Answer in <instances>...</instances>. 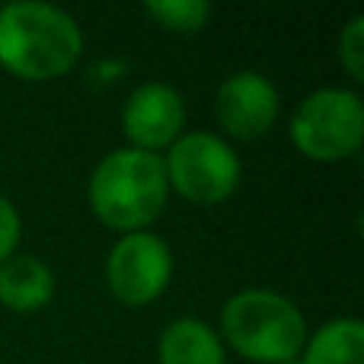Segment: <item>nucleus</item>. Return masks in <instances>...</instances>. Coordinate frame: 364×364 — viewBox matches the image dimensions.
Here are the masks:
<instances>
[{"label":"nucleus","mask_w":364,"mask_h":364,"mask_svg":"<svg viewBox=\"0 0 364 364\" xmlns=\"http://www.w3.org/2000/svg\"><path fill=\"white\" fill-rule=\"evenodd\" d=\"M307 320L291 297L269 288H246L220 307V342L252 364H288L301 358Z\"/></svg>","instance_id":"obj_3"},{"label":"nucleus","mask_w":364,"mask_h":364,"mask_svg":"<svg viewBox=\"0 0 364 364\" xmlns=\"http://www.w3.org/2000/svg\"><path fill=\"white\" fill-rule=\"evenodd\" d=\"M170 198L164 157L134 147H119L93 166L87 182V201L96 220L109 230L138 233L164 214Z\"/></svg>","instance_id":"obj_2"},{"label":"nucleus","mask_w":364,"mask_h":364,"mask_svg":"<svg viewBox=\"0 0 364 364\" xmlns=\"http://www.w3.org/2000/svg\"><path fill=\"white\" fill-rule=\"evenodd\" d=\"M214 115L227 138L259 141L275 128L282 115L278 87L259 70H233L214 93Z\"/></svg>","instance_id":"obj_7"},{"label":"nucleus","mask_w":364,"mask_h":364,"mask_svg":"<svg viewBox=\"0 0 364 364\" xmlns=\"http://www.w3.org/2000/svg\"><path fill=\"white\" fill-rule=\"evenodd\" d=\"M19 237H23V220H19V211L6 195H0V265L16 252Z\"/></svg>","instance_id":"obj_14"},{"label":"nucleus","mask_w":364,"mask_h":364,"mask_svg":"<svg viewBox=\"0 0 364 364\" xmlns=\"http://www.w3.org/2000/svg\"><path fill=\"white\" fill-rule=\"evenodd\" d=\"M173 278V252L164 237L151 230L122 233L119 243L109 250L106 284L112 297L125 307L154 304Z\"/></svg>","instance_id":"obj_6"},{"label":"nucleus","mask_w":364,"mask_h":364,"mask_svg":"<svg viewBox=\"0 0 364 364\" xmlns=\"http://www.w3.org/2000/svg\"><path fill=\"white\" fill-rule=\"evenodd\" d=\"M339 61L355 83L364 80V16L355 13L339 32Z\"/></svg>","instance_id":"obj_13"},{"label":"nucleus","mask_w":364,"mask_h":364,"mask_svg":"<svg viewBox=\"0 0 364 364\" xmlns=\"http://www.w3.org/2000/svg\"><path fill=\"white\" fill-rule=\"evenodd\" d=\"M160 364H227V348L218 329H211L198 316H179L166 323L157 339Z\"/></svg>","instance_id":"obj_10"},{"label":"nucleus","mask_w":364,"mask_h":364,"mask_svg":"<svg viewBox=\"0 0 364 364\" xmlns=\"http://www.w3.org/2000/svg\"><path fill=\"white\" fill-rule=\"evenodd\" d=\"M83 29L68 10L42 0L0 6V68L29 83H48L77 68Z\"/></svg>","instance_id":"obj_1"},{"label":"nucleus","mask_w":364,"mask_h":364,"mask_svg":"<svg viewBox=\"0 0 364 364\" xmlns=\"http://www.w3.org/2000/svg\"><path fill=\"white\" fill-rule=\"evenodd\" d=\"M122 132L128 147L160 154L186 132V100L173 83L147 80L132 90L122 109Z\"/></svg>","instance_id":"obj_8"},{"label":"nucleus","mask_w":364,"mask_h":364,"mask_svg":"<svg viewBox=\"0 0 364 364\" xmlns=\"http://www.w3.org/2000/svg\"><path fill=\"white\" fill-rule=\"evenodd\" d=\"M160 157L170 192L198 208L224 205L243 179V164L233 144L214 132H182Z\"/></svg>","instance_id":"obj_5"},{"label":"nucleus","mask_w":364,"mask_h":364,"mask_svg":"<svg viewBox=\"0 0 364 364\" xmlns=\"http://www.w3.org/2000/svg\"><path fill=\"white\" fill-rule=\"evenodd\" d=\"M301 364H364V323L358 316H339L307 333Z\"/></svg>","instance_id":"obj_11"},{"label":"nucleus","mask_w":364,"mask_h":364,"mask_svg":"<svg viewBox=\"0 0 364 364\" xmlns=\"http://www.w3.org/2000/svg\"><path fill=\"white\" fill-rule=\"evenodd\" d=\"M58 278L45 259L32 252H13L0 265V304L13 314H38L51 304Z\"/></svg>","instance_id":"obj_9"},{"label":"nucleus","mask_w":364,"mask_h":364,"mask_svg":"<svg viewBox=\"0 0 364 364\" xmlns=\"http://www.w3.org/2000/svg\"><path fill=\"white\" fill-rule=\"evenodd\" d=\"M291 141L307 160L339 164L361 151L364 102L355 90L323 87L307 93L291 112Z\"/></svg>","instance_id":"obj_4"},{"label":"nucleus","mask_w":364,"mask_h":364,"mask_svg":"<svg viewBox=\"0 0 364 364\" xmlns=\"http://www.w3.org/2000/svg\"><path fill=\"white\" fill-rule=\"evenodd\" d=\"M144 13L166 32L176 36H195L211 19V4L208 0H147Z\"/></svg>","instance_id":"obj_12"},{"label":"nucleus","mask_w":364,"mask_h":364,"mask_svg":"<svg viewBox=\"0 0 364 364\" xmlns=\"http://www.w3.org/2000/svg\"><path fill=\"white\" fill-rule=\"evenodd\" d=\"M288 364H301V361H288Z\"/></svg>","instance_id":"obj_15"}]
</instances>
